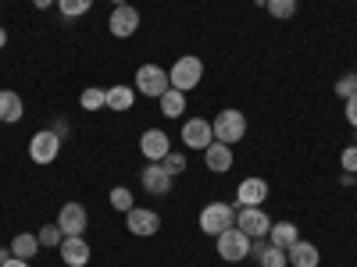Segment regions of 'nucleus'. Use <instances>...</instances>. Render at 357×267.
I'll use <instances>...</instances> for the list:
<instances>
[{
	"label": "nucleus",
	"instance_id": "393cba45",
	"mask_svg": "<svg viewBox=\"0 0 357 267\" xmlns=\"http://www.w3.org/2000/svg\"><path fill=\"white\" fill-rule=\"evenodd\" d=\"M107 200H111V207H114V211H118V214H129V211H132V207H136V200H132V193H129L126 186H114Z\"/></svg>",
	"mask_w": 357,
	"mask_h": 267
},
{
	"label": "nucleus",
	"instance_id": "423d86ee",
	"mask_svg": "<svg viewBox=\"0 0 357 267\" xmlns=\"http://www.w3.org/2000/svg\"><path fill=\"white\" fill-rule=\"evenodd\" d=\"M236 228L247 232L250 239H268L272 218L264 214V207H240V211H236Z\"/></svg>",
	"mask_w": 357,
	"mask_h": 267
},
{
	"label": "nucleus",
	"instance_id": "f704fd0d",
	"mask_svg": "<svg viewBox=\"0 0 357 267\" xmlns=\"http://www.w3.org/2000/svg\"><path fill=\"white\" fill-rule=\"evenodd\" d=\"M4 47H8V29L0 25V50H4Z\"/></svg>",
	"mask_w": 357,
	"mask_h": 267
},
{
	"label": "nucleus",
	"instance_id": "aec40b11",
	"mask_svg": "<svg viewBox=\"0 0 357 267\" xmlns=\"http://www.w3.org/2000/svg\"><path fill=\"white\" fill-rule=\"evenodd\" d=\"M296 239H301V232H296L293 221H272V228H268V243L279 250H289Z\"/></svg>",
	"mask_w": 357,
	"mask_h": 267
},
{
	"label": "nucleus",
	"instance_id": "4c0bfd02",
	"mask_svg": "<svg viewBox=\"0 0 357 267\" xmlns=\"http://www.w3.org/2000/svg\"><path fill=\"white\" fill-rule=\"evenodd\" d=\"M354 193H357V182H354Z\"/></svg>",
	"mask_w": 357,
	"mask_h": 267
},
{
	"label": "nucleus",
	"instance_id": "f257e3e1",
	"mask_svg": "<svg viewBox=\"0 0 357 267\" xmlns=\"http://www.w3.org/2000/svg\"><path fill=\"white\" fill-rule=\"evenodd\" d=\"M211 132H215V143H225V146H236L243 136H247V114L236 111V107H225L215 114L211 122Z\"/></svg>",
	"mask_w": 357,
	"mask_h": 267
},
{
	"label": "nucleus",
	"instance_id": "2eb2a0df",
	"mask_svg": "<svg viewBox=\"0 0 357 267\" xmlns=\"http://www.w3.org/2000/svg\"><path fill=\"white\" fill-rule=\"evenodd\" d=\"M139 182H143V189L151 193V196H168V193H172V175H168L161 164H154V161L143 168Z\"/></svg>",
	"mask_w": 357,
	"mask_h": 267
},
{
	"label": "nucleus",
	"instance_id": "f3484780",
	"mask_svg": "<svg viewBox=\"0 0 357 267\" xmlns=\"http://www.w3.org/2000/svg\"><path fill=\"white\" fill-rule=\"evenodd\" d=\"M250 257H254L261 267H286V264H289V260H286V250L272 246L268 239H254V246H250Z\"/></svg>",
	"mask_w": 357,
	"mask_h": 267
},
{
	"label": "nucleus",
	"instance_id": "9d476101",
	"mask_svg": "<svg viewBox=\"0 0 357 267\" xmlns=\"http://www.w3.org/2000/svg\"><path fill=\"white\" fill-rule=\"evenodd\" d=\"M178 136H183V143L190 146V150H207V146L215 143V132H211V122H207V118H190Z\"/></svg>",
	"mask_w": 357,
	"mask_h": 267
},
{
	"label": "nucleus",
	"instance_id": "0eeeda50",
	"mask_svg": "<svg viewBox=\"0 0 357 267\" xmlns=\"http://www.w3.org/2000/svg\"><path fill=\"white\" fill-rule=\"evenodd\" d=\"M57 154H61V136H57L54 129H43V132H36L33 139H29V157H33L36 164H54Z\"/></svg>",
	"mask_w": 357,
	"mask_h": 267
},
{
	"label": "nucleus",
	"instance_id": "4be33fe9",
	"mask_svg": "<svg viewBox=\"0 0 357 267\" xmlns=\"http://www.w3.org/2000/svg\"><path fill=\"white\" fill-rule=\"evenodd\" d=\"M136 100V89L132 86H107V107L111 111H129Z\"/></svg>",
	"mask_w": 357,
	"mask_h": 267
},
{
	"label": "nucleus",
	"instance_id": "c9c22d12",
	"mask_svg": "<svg viewBox=\"0 0 357 267\" xmlns=\"http://www.w3.org/2000/svg\"><path fill=\"white\" fill-rule=\"evenodd\" d=\"M11 257H15V253H11V250H0V264H8V260H11Z\"/></svg>",
	"mask_w": 357,
	"mask_h": 267
},
{
	"label": "nucleus",
	"instance_id": "20e7f679",
	"mask_svg": "<svg viewBox=\"0 0 357 267\" xmlns=\"http://www.w3.org/2000/svg\"><path fill=\"white\" fill-rule=\"evenodd\" d=\"M132 89H136V93H143V97H151V100H161L168 89H172V82H168V72H165V68H158V65H139Z\"/></svg>",
	"mask_w": 357,
	"mask_h": 267
},
{
	"label": "nucleus",
	"instance_id": "4468645a",
	"mask_svg": "<svg viewBox=\"0 0 357 267\" xmlns=\"http://www.w3.org/2000/svg\"><path fill=\"white\" fill-rule=\"evenodd\" d=\"M264 200H268V182L257 178V175L243 178L240 189H236V203L240 207H264Z\"/></svg>",
	"mask_w": 357,
	"mask_h": 267
},
{
	"label": "nucleus",
	"instance_id": "9b49d317",
	"mask_svg": "<svg viewBox=\"0 0 357 267\" xmlns=\"http://www.w3.org/2000/svg\"><path fill=\"white\" fill-rule=\"evenodd\" d=\"M139 154L146 157V161H161L165 154H172V139H168V132H161V129H146L143 136H139Z\"/></svg>",
	"mask_w": 357,
	"mask_h": 267
},
{
	"label": "nucleus",
	"instance_id": "2f4dec72",
	"mask_svg": "<svg viewBox=\"0 0 357 267\" xmlns=\"http://www.w3.org/2000/svg\"><path fill=\"white\" fill-rule=\"evenodd\" d=\"M347 107H343V114H347V122H350V129H357V93L350 97V100H343Z\"/></svg>",
	"mask_w": 357,
	"mask_h": 267
},
{
	"label": "nucleus",
	"instance_id": "cd10ccee",
	"mask_svg": "<svg viewBox=\"0 0 357 267\" xmlns=\"http://www.w3.org/2000/svg\"><path fill=\"white\" fill-rule=\"evenodd\" d=\"M61 239H65V232L57 228V221L40 228V246H47V250H57V246H61Z\"/></svg>",
	"mask_w": 357,
	"mask_h": 267
},
{
	"label": "nucleus",
	"instance_id": "7c9ffc66",
	"mask_svg": "<svg viewBox=\"0 0 357 267\" xmlns=\"http://www.w3.org/2000/svg\"><path fill=\"white\" fill-rule=\"evenodd\" d=\"M340 164L347 175H357V146H347V150L340 154Z\"/></svg>",
	"mask_w": 357,
	"mask_h": 267
},
{
	"label": "nucleus",
	"instance_id": "ddd939ff",
	"mask_svg": "<svg viewBox=\"0 0 357 267\" xmlns=\"http://www.w3.org/2000/svg\"><path fill=\"white\" fill-rule=\"evenodd\" d=\"M57 253H61L65 267H86L89 264V243L82 239V235H65Z\"/></svg>",
	"mask_w": 357,
	"mask_h": 267
},
{
	"label": "nucleus",
	"instance_id": "72a5a7b5",
	"mask_svg": "<svg viewBox=\"0 0 357 267\" xmlns=\"http://www.w3.org/2000/svg\"><path fill=\"white\" fill-rule=\"evenodd\" d=\"M33 4H36L40 11H47V8H54V4H57V0H33Z\"/></svg>",
	"mask_w": 357,
	"mask_h": 267
},
{
	"label": "nucleus",
	"instance_id": "e433bc0d",
	"mask_svg": "<svg viewBox=\"0 0 357 267\" xmlns=\"http://www.w3.org/2000/svg\"><path fill=\"white\" fill-rule=\"evenodd\" d=\"M111 4H114V8H118V4H129V0H111Z\"/></svg>",
	"mask_w": 357,
	"mask_h": 267
},
{
	"label": "nucleus",
	"instance_id": "a211bd4d",
	"mask_svg": "<svg viewBox=\"0 0 357 267\" xmlns=\"http://www.w3.org/2000/svg\"><path fill=\"white\" fill-rule=\"evenodd\" d=\"M22 114H25L22 97L15 93V89H0V122H4V125H18Z\"/></svg>",
	"mask_w": 357,
	"mask_h": 267
},
{
	"label": "nucleus",
	"instance_id": "c85d7f7f",
	"mask_svg": "<svg viewBox=\"0 0 357 267\" xmlns=\"http://www.w3.org/2000/svg\"><path fill=\"white\" fill-rule=\"evenodd\" d=\"M158 164H161V168H165V171H168L172 178L186 171V157H183V154H175V150H172V154H165V157H161Z\"/></svg>",
	"mask_w": 357,
	"mask_h": 267
},
{
	"label": "nucleus",
	"instance_id": "1a4fd4ad",
	"mask_svg": "<svg viewBox=\"0 0 357 267\" xmlns=\"http://www.w3.org/2000/svg\"><path fill=\"white\" fill-rule=\"evenodd\" d=\"M126 228L132 235H139V239H151V235L161 232V214L158 211H146V207H132V211L126 214Z\"/></svg>",
	"mask_w": 357,
	"mask_h": 267
},
{
	"label": "nucleus",
	"instance_id": "a878e982",
	"mask_svg": "<svg viewBox=\"0 0 357 267\" xmlns=\"http://www.w3.org/2000/svg\"><path fill=\"white\" fill-rule=\"evenodd\" d=\"M264 8H268V15H272V18L286 22V18L296 15V0H264Z\"/></svg>",
	"mask_w": 357,
	"mask_h": 267
},
{
	"label": "nucleus",
	"instance_id": "412c9836",
	"mask_svg": "<svg viewBox=\"0 0 357 267\" xmlns=\"http://www.w3.org/2000/svg\"><path fill=\"white\" fill-rule=\"evenodd\" d=\"M40 250H43V246H40V235H33V232H18L15 239H11V253H15L18 260H33Z\"/></svg>",
	"mask_w": 357,
	"mask_h": 267
},
{
	"label": "nucleus",
	"instance_id": "c756f323",
	"mask_svg": "<svg viewBox=\"0 0 357 267\" xmlns=\"http://www.w3.org/2000/svg\"><path fill=\"white\" fill-rule=\"evenodd\" d=\"M354 93H357V72H350V75L336 79V97H340V100H350Z\"/></svg>",
	"mask_w": 357,
	"mask_h": 267
},
{
	"label": "nucleus",
	"instance_id": "f8f14e48",
	"mask_svg": "<svg viewBox=\"0 0 357 267\" xmlns=\"http://www.w3.org/2000/svg\"><path fill=\"white\" fill-rule=\"evenodd\" d=\"M89 225V214L82 203H65L61 211H57V228H61L65 235H82Z\"/></svg>",
	"mask_w": 357,
	"mask_h": 267
},
{
	"label": "nucleus",
	"instance_id": "dca6fc26",
	"mask_svg": "<svg viewBox=\"0 0 357 267\" xmlns=\"http://www.w3.org/2000/svg\"><path fill=\"white\" fill-rule=\"evenodd\" d=\"M286 260H289L293 267H318L321 250H318L314 243H307V239H296V243L286 250Z\"/></svg>",
	"mask_w": 357,
	"mask_h": 267
},
{
	"label": "nucleus",
	"instance_id": "f03ea898",
	"mask_svg": "<svg viewBox=\"0 0 357 267\" xmlns=\"http://www.w3.org/2000/svg\"><path fill=\"white\" fill-rule=\"evenodd\" d=\"M197 225H200L204 235H215V239H218L225 228L236 225V207H232V203H222V200L207 203L204 211H200V218H197Z\"/></svg>",
	"mask_w": 357,
	"mask_h": 267
},
{
	"label": "nucleus",
	"instance_id": "7ed1b4c3",
	"mask_svg": "<svg viewBox=\"0 0 357 267\" xmlns=\"http://www.w3.org/2000/svg\"><path fill=\"white\" fill-rule=\"evenodd\" d=\"M200 79H204V61L200 57H178V61L172 65V72H168V82H172V89H178V93L197 89Z\"/></svg>",
	"mask_w": 357,
	"mask_h": 267
},
{
	"label": "nucleus",
	"instance_id": "bb28decb",
	"mask_svg": "<svg viewBox=\"0 0 357 267\" xmlns=\"http://www.w3.org/2000/svg\"><path fill=\"white\" fill-rule=\"evenodd\" d=\"M89 8H93V0H57V11L65 18H82Z\"/></svg>",
	"mask_w": 357,
	"mask_h": 267
},
{
	"label": "nucleus",
	"instance_id": "39448f33",
	"mask_svg": "<svg viewBox=\"0 0 357 267\" xmlns=\"http://www.w3.org/2000/svg\"><path fill=\"white\" fill-rule=\"evenodd\" d=\"M250 246H254V239L247 232H240V228H225L222 235H218V257L222 260H229V264H240V260H247L250 257Z\"/></svg>",
	"mask_w": 357,
	"mask_h": 267
},
{
	"label": "nucleus",
	"instance_id": "473e14b6",
	"mask_svg": "<svg viewBox=\"0 0 357 267\" xmlns=\"http://www.w3.org/2000/svg\"><path fill=\"white\" fill-rule=\"evenodd\" d=\"M0 267H29V260H18V257H11L8 264H0Z\"/></svg>",
	"mask_w": 357,
	"mask_h": 267
},
{
	"label": "nucleus",
	"instance_id": "5701e85b",
	"mask_svg": "<svg viewBox=\"0 0 357 267\" xmlns=\"http://www.w3.org/2000/svg\"><path fill=\"white\" fill-rule=\"evenodd\" d=\"M158 104H161V114H165V118H178V114L186 111V93H178V89H168V93H165Z\"/></svg>",
	"mask_w": 357,
	"mask_h": 267
},
{
	"label": "nucleus",
	"instance_id": "6e6552de",
	"mask_svg": "<svg viewBox=\"0 0 357 267\" xmlns=\"http://www.w3.org/2000/svg\"><path fill=\"white\" fill-rule=\"evenodd\" d=\"M107 29H111V36L114 40H129L136 36V29H139V11L132 4H118L107 18Z\"/></svg>",
	"mask_w": 357,
	"mask_h": 267
},
{
	"label": "nucleus",
	"instance_id": "b1692460",
	"mask_svg": "<svg viewBox=\"0 0 357 267\" xmlns=\"http://www.w3.org/2000/svg\"><path fill=\"white\" fill-rule=\"evenodd\" d=\"M79 107H82V111H104V107H107V89H97V86L82 89Z\"/></svg>",
	"mask_w": 357,
	"mask_h": 267
},
{
	"label": "nucleus",
	"instance_id": "6ab92c4d",
	"mask_svg": "<svg viewBox=\"0 0 357 267\" xmlns=\"http://www.w3.org/2000/svg\"><path fill=\"white\" fill-rule=\"evenodd\" d=\"M204 164L211 168L215 175H225L229 168H232V146H225V143H211L204 150Z\"/></svg>",
	"mask_w": 357,
	"mask_h": 267
}]
</instances>
